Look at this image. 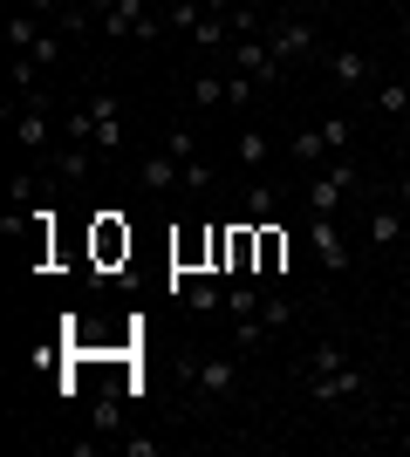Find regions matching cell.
Returning <instances> with one entry per match:
<instances>
[{"mask_svg":"<svg viewBox=\"0 0 410 457\" xmlns=\"http://www.w3.org/2000/svg\"><path fill=\"white\" fill-rule=\"evenodd\" d=\"M288 157H294V164H314V171H322V164H329V144H322V130H314V123H308V130H294V144H288Z\"/></svg>","mask_w":410,"mask_h":457,"instance_id":"obj_18","label":"cell"},{"mask_svg":"<svg viewBox=\"0 0 410 457\" xmlns=\"http://www.w3.org/2000/svg\"><path fill=\"white\" fill-rule=\"evenodd\" d=\"M397 205H404V212H410V171H404V178H397Z\"/></svg>","mask_w":410,"mask_h":457,"instance_id":"obj_33","label":"cell"},{"mask_svg":"<svg viewBox=\"0 0 410 457\" xmlns=\"http://www.w3.org/2000/svg\"><path fill=\"white\" fill-rule=\"evenodd\" d=\"M294 314H301V307H294L288 294H267V301H260V328H267V335L273 328H294Z\"/></svg>","mask_w":410,"mask_h":457,"instance_id":"obj_25","label":"cell"},{"mask_svg":"<svg viewBox=\"0 0 410 457\" xmlns=\"http://www.w3.org/2000/svg\"><path fill=\"white\" fill-rule=\"evenodd\" d=\"M137 185L151 191V198H172V191L185 185V164H178L172 151H144L137 157Z\"/></svg>","mask_w":410,"mask_h":457,"instance_id":"obj_10","label":"cell"},{"mask_svg":"<svg viewBox=\"0 0 410 457\" xmlns=\"http://www.w3.org/2000/svg\"><path fill=\"white\" fill-rule=\"evenodd\" d=\"M363 239H370V253H390L397 239H410V212L404 205H370L363 212Z\"/></svg>","mask_w":410,"mask_h":457,"instance_id":"obj_8","label":"cell"},{"mask_svg":"<svg viewBox=\"0 0 410 457\" xmlns=\"http://www.w3.org/2000/svg\"><path fill=\"white\" fill-rule=\"evenodd\" d=\"M376 110H383V116H397V123H404V116H410V82L383 76V82H376Z\"/></svg>","mask_w":410,"mask_h":457,"instance_id":"obj_20","label":"cell"},{"mask_svg":"<svg viewBox=\"0 0 410 457\" xmlns=\"http://www.w3.org/2000/svg\"><path fill=\"white\" fill-rule=\"evenodd\" d=\"M288 7H314V0H288Z\"/></svg>","mask_w":410,"mask_h":457,"instance_id":"obj_37","label":"cell"},{"mask_svg":"<svg viewBox=\"0 0 410 457\" xmlns=\"http://www.w3.org/2000/svg\"><path fill=\"white\" fill-rule=\"evenodd\" d=\"M62 137H69V144H96V116H89V103H69V110H62Z\"/></svg>","mask_w":410,"mask_h":457,"instance_id":"obj_22","label":"cell"},{"mask_svg":"<svg viewBox=\"0 0 410 457\" xmlns=\"http://www.w3.org/2000/svg\"><path fill=\"white\" fill-rule=\"evenodd\" d=\"M35 191H41V178H35V171H21L14 185H7V198H14V212H35Z\"/></svg>","mask_w":410,"mask_h":457,"instance_id":"obj_30","label":"cell"},{"mask_svg":"<svg viewBox=\"0 0 410 457\" xmlns=\"http://www.w3.org/2000/svg\"><path fill=\"white\" fill-rule=\"evenodd\" d=\"M260 35H267V48L280 55V69H294V62H314V55H322V35H314V21H308V14H273Z\"/></svg>","mask_w":410,"mask_h":457,"instance_id":"obj_2","label":"cell"},{"mask_svg":"<svg viewBox=\"0 0 410 457\" xmlns=\"http://www.w3.org/2000/svg\"><path fill=\"white\" fill-rule=\"evenodd\" d=\"M76 7H89V14H96V0H76Z\"/></svg>","mask_w":410,"mask_h":457,"instance_id":"obj_35","label":"cell"},{"mask_svg":"<svg viewBox=\"0 0 410 457\" xmlns=\"http://www.w3.org/2000/svg\"><path fill=\"white\" fill-rule=\"evenodd\" d=\"M96 28H103V35H117V41H157V35H172L164 14H151V0H117V7H103Z\"/></svg>","mask_w":410,"mask_h":457,"instance_id":"obj_3","label":"cell"},{"mask_svg":"<svg viewBox=\"0 0 410 457\" xmlns=\"http://www.w3.org/2000/svg\"><path fill=\"white\" fill-rule=\"evenodd\" d=\"M103 7H117V0H96V14H103Z\"/></svg>","mask_w":410,"mask_h":457,"instance_id":"obj_36","label":"cell"},{"mask_svg":"<svg viewBox=\"0 0 410 457\" xmlns=\"http://www.w3.org/2000/svg\"><path fill=\"white\" fill-rule=\"evenodd\" d=\"M164 151H172L178 164H192V157H198V130H185V123H172V130H164Z\"/></svg>","mask_w":410,"mask_h":457,"instance_id":"obj_29","label":"cell"},{"mask_svg":"<svg viewBox=\"0 0 410 457\" xmlns=\"http://www.w3.org/2000/svg\"><path fill=\"white\" fill-rule=\"evenodd\" d=\"M55 28H62V35H69V41H76V35H89V28H96V14H89V7H76V0H62Z\"/></svg>","mask_w":410,"mask_h":457,"instance_id":"obj_26","label":"cell"},{"mask_svg":"<svg viewBox=\"0 0 410 457\" xmlns=\"http://www.w3.org/2000/svg\"><path fill=\"white\" fill-rule=\"evenodd\" d=\"M41 35H48V21H41L35 7H14V14H7V48H14V55H28Z\"/></svg>","mask_w":410,"mask_h":457,"instance_id":"obj_14","label":"cell"},{"mask_svg":"<svg viewBox=\"0 0 410 457\" xmlns=\"http://www.w3.org/2000/svg\"><path fill=\"white\" fill-rule=\"evenodd\" d=\"M89 116H96V151L117 157L123 151V103L110 89H96V96H89Z\"/></svg>","mask_w":410,"mask_h":457,"instance_id":"obj_12","label":"cell"},{"mask_svg":"<svg viewBox=\"0 0 410 457\" xmlns=\"http://www.w3.org/2000/svg\"><path fill=\"white\" fill-rule=\"evenodd\" d=\"M314 130H322V144H329V151L342 157V151H349V144H356V116H322Z\"/></svg>","mask_w":410,"mask_h":457,"instance_id":"obj_24","label":"cell"},{"mask_svg":"<svg viewBox=\"0 0 410 457\" xmlns=\"http://www.w3.org/2000/svg\"><path fill=\"white\" fill-rule=\"evenodd\" d=\"M356 185H363V178H356L349 157H329V164L308 178V212H314V219H335V212H342V198H349Z\"/></svg>","mask_w":410,"mask_h":457,"instance_id":"obj_4","label":"cell"},{"mask_svg":"<svg viewBox=\"0 0 410 457\" xmlns=\"http://www.w3.org/2000/svg\"><path fill=\"white\" fill-rule=\"evenodd\" d=\"M363 389H370V376H363L356 362H342V369H322V376H308V403H314V410H342V403H356Z\"/></svg>","mask_w":410,"mask_h":457,"instance_id":"obj_6","label":"cell"},{"mask_svg":"<svg viewBox=\"0 0 410 457\" xmlns=\"http://www.w3.org/2000/svg\"><path fill=\"white\" fill-rule=\"evenodd\" d=\"M192 110H226V62H205L192 76Z\"/></svg>","mask_w":410,"mask_h":457,"instance_id":"obj_13","label":"cell"},{"mask_svg":"<svg viewBox=\"0 0 410 457\" xmlns=\"http://www.w3.org/2000/svg\"><path fill=\"white\" fill-rule=\"evenodd\" d=\"M96 157H103L96 144H69L55 164H62V178H69V185H89V178H96Z\"/></svg>","mask_w":410,"mask_h":457,"instance_id":"obj_15","label":"cell"},{"mask_svg":"<svg viewBox=\"0 0 410 457\" xmlns=\"http://www.w3.org/2000/svg\"><path fill=\"white\" fill-rule=\"evenodd\" d=\"M342 362H349V348H342V342H314V348H308V376H322V369H342Z\"/></svg>","mask_w":410,"mask_h":457,"instance_id":"obj_28","label":"cell"},{"mask_svg":"<svg viewBox=\"0 0 410 457\" xmlns=\"http://www.w3.org/2000/svg\"><path fill=\"white\" fill-rule=\"evenodd\" d=\"M273 212H280V185L254 178V185H247V219H254V226H273Z\"/></svg>","mask_w":410,"mask_h":457,"instance_id":"obj_17","label":"cell"},{"mask_svg":"<svg viewBox=\"0 0 410 457\" xmlns=\"http://www.w3.org/2000/svg\"><path fill=\"white\" fill-rule=\"evenodd\" d=\"M7 130H14V144L28 157H48V144H55V103H48V89L7 96Z\"/></svg>","mask_w":410,"mask_h":457,"instance_id":"obj_1","label":"cell"},{"mask_svg":"<svg viewBox=\"0 0 410 457\" xmlns=\"http://www.w3.org/2000/svg\"><path fill=\"white\" fill-rule=\"evenodd\" d=\"M117 451L123 457H164V437H151V430H123Z\"/></svg>","mask_w":410,"mask_h":457,"instance_id":"obj_27","label":"cell"},{"mask_svg":"<svg viewBox=\"0 0 410 457\" xmlns=\"http://www.w3.org/2000/svg\"><path fill=\"white\" fill-rule=\"evenodd\" d=\"M192 396H205V403L239 396V369H233V355H198V369H192Z\"/></svg>","mask_w":410,"mask_h":457,"instance_id":"obj_7","label":"cell"},{"mask_svg":"<svg viewBox=\"0 0 410 457\" xmlns=\"http://www.w3.org/2000/svg\"><path fill=\"white\" fill-rule=\"evenodd\" d=\"M308 246H314V260H322V273H349L356 267L349 239L335 232V219H314V212H308Z\"/></svg>","mask_w":410,"mask_h":457,"instance_id":"obj_9","label":"cell"},{"mask_svg":"<svg viewBox=\"0 0 410 457\" xmlns=\"http://www.w3.org/2000/svg\"><path fill=\"white\" fill-rule=\"evenodd\" d=\"M233 157L247 164V171H267V157H273V137H267V130H239Z\"/></svg>","mask_w":410,"mask_h":457,"instance_id":"obj_19","label":"cell"},{"mask_svg":"<svg viewBox=\"0 0 410 457\" xmlns=\"http://www.w3.org/2000/svg\"><path fill=\"white\" fill-rule=\"evenodd\" d=\"M198 21H205V0H164V28L172 35H192Z\"/></svg>","mask_w":410,"mask_h":457,"instance_id":"obj_21","label":"cell"},{"mask_svg":"<svg viewBox=\"0 0 410 457\" xmlns=\"http://www.w3.org/2000/svg\"><path fill=\"white\" fill-rule=\"evenodd\" d=\"M185 307H192L198 321H205V314H219V307H226V287L198 273V280H185Z\"/></svg>","mask_w":410,"mask_h":457,"instance_id":"obj_16","label":"cell"},{"mask_svg":"<svg viewBox=\"0 0 410 457\" xmlns=\"http://www.w3.org/2000/svg\"><path fill=\"white\" fill-rule=\"evenodd\" d=\"M404 130H410V116H404Z\"/></svg>","mask_w":410,"mask_h":457,"instance_id":"obj_38","label":"cell"},{"mask_svg":"<svg viewBox=\"0 0 410 457\" xmlns=\"http://www.w3.org/2000/svg\"><path fill=\"white\" fill-rule=\"evenodd\" d=\"M322 69H329V82H342V89H363V82L376 89V55H363V48H329Z\"/></svg>","mask_w":410,"mask_h":457,"instance_id":"obj_11","label":"cell"},{"mask_svg":"<svg viewBox=\"0 0 410 457\" xmlns=\"http://www.w3.org/2000/svg\"><path fill=\"white\" fill-rule=\"evenodd\" d=\"M397 35H404V41H410V14H404V21H397Z\"/></svg>","mask_w":410,"mask_h":457,"instance_id":"obj_34","label":"cell"},{"mask_svg":"<svg viewBox=\"0 0 410 457\" xmlns=\"http://www.w3.org/2000/svg\"><path fill=\"white\" fill-rule=\"evenodd\" d=\"M226 62H233L239 76H254L260 89H280V76H288V69H280V55L267 48V35H239V41H226Z\"/></svg>","mask_w":410,"mask_h":457,"instance_id":"obj_5","label":"cell"},{"mask_svg":"<svg viewBox=\"0 0 410 457\" xmlns=\"http://www.w3.org/2000/svg\"><path fill=\"white\" fill-rule=\"evenodd\" d=\"M185 191H192V198H205V191H213V164H205V157H192V164H185Z\"/></svg>","mask_w":410,"mask_h":457,"instance_id":"obj_31","label":"cell"},{"mask_svg":"<svg viewBox=\"0 0 410 457\" xmlns=\"http://www.w3.org/2000/svg\"><path fill=\"white\" fill-rule=\"evenodd\" d=\"M260 96H267V89H260L254 76H239L233 62H226V110H247V103H260Z\"/></svg>","mask_w":410,"mask_h":457,"instance_id":"obj_23","label":"cell"},{"mask_svg":"<svg viewBox=\"0 0 410 457\" xmlns=\"http://www.w3.org/2000/svg\"><path fill=\"white\" fill-rule=\"evenodd\" d=\"M96 430H103V437L117 430V396H103V403H96Z\"/></svg>","mask_w":410,"mask_h":457,"instance_id":"obj_32","label":"cell"}]
</instances>
